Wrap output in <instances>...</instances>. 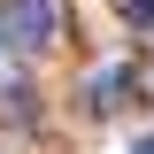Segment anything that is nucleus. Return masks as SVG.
I'll return each instance as SVG.
<instances>
[{
  "label": "nucleus",
  "instance_id": "nucleus-1",
  "mask_svg": "<svg viewBox=\"0 0 154 154\" xmlns=\"http://www.w3.org/2000/svg\"><path fill=\"white\" fill-rule=\"evenodd\" d=\"M8 23H16V38H23V46H54L62 8H54V0H16V16H8Z\"/></svg>",
  "mask_w": 154,
  "mask_h": 154
},
{
  "label": "nucleus",
  "instance_id": "nucleus-2",
  "mask_svg": "<svg viewBox=\"0 0 154 154\" xmlns=\"http://www.w3.org/2000/svg\"><path fill=\"white\" fill-rule=\"evenodd\" d=\"M123 93H131V69H108L100 93H93V108H123Z\"/></svg>",
  "mask_w": 154,
  "mask_h": 154
},
{
  "label": "nucleus",
  "instance_id": "nucleus-3",
  "mask_svg": "<svg viewBox=\"0 0 154 154\" xmlns=\"http://www.w3.org/2000/svg\"><path fill=\"white\" fill-rule=\"evenodd\" d=\"M116 8H123L131 23H154V0H116Z\"/></svg>",
  "mask_w": 154,
  "mask_h": 154
},
{
  "label": "nucleus",
  "instance_id": "nucleus-4",
  "mask_svg": "<svg viewBox=\"0 0 154 154\" xmlns=\"http://www.w3.org/2000/svg\"><path fill=\"white\" fill-rule=\"evenodd\" d=\"M131 154H154V139H139V146H131Z\"/></svg>",
  "mask_w": 154,
  "mask_h": 154
},
{
  "label": "nucleus",
  "instance_id": "nucleus-5",
  "mask_svg": "<svg viewBox=\"0 0 154 154\" xmlns=\"http://www.w3.org/2000/svg\"><path fill=\"white\" fill-rule=\"evenodd\" d=\"M0 54H8V23H0Z\"/></svg>",
  "mask_w": 154,
  "mask_h": 154
}]
</instances>
